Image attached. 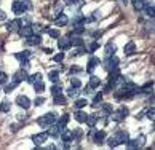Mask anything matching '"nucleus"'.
<instances>
[{
	"label": "nucleus",
	"mask_w": 155,
	"mask_h": 150,
	"mask_svg": "<svg viewBox=\"0 0 155 150\" xmlns=\"http://www.w3.org/2000/svg\"><path fill=\"white\" fill-rule=\"evenodd\" d=\"M123 51H125V54L126 56H131V54H134L136 53V43L131 40V42H128L125 45V48H123Z\"/></svg>",
	"instance_id": "dca6fc26"
},
{
	"label": "nucleus",
	"mask_w": 155,
	"mask_h": 150,
	"mask_svg": "<svg viewBox=\"0 0 155 150\" xmlns=\"http://www.w3.org/2000/svg\"><path fill=\"white\" fill-rule=\"evenodd\" d=\"M34 90H35V93H43L45 85L42 83V80H40V82H35V83H34Z\"/></svg>",
	"instance_id": "7c9ffc66"
},
{
	"label": "nucleus",
	"mask_w": 155,
	"mask_h": 150,
	"mask_svg": "<svg viewBox=\"0 0 155 150\" xmlns=\"http://www.w3.org/2000/svg\"><path fill=\"white\" fill-rule=\"evenodd\" d=\"M114 137H115V141H117V145H120V144H126V142H128L130 134L125 129H118L115 134H114Z\"/></svg>",
	"instance_id": "20e7f679"
},
{
	"label": "nucleus",
	"mask_w": 155,
	"mask_h": 150,
	"mask_svg": "<svg viewBox=\"0 0 155 150\" xmlns=\"http://www.w3.org/2000/svg\"><path fill=\"white\" fill-rule=\"evenodd\" d=\"M43 102H45V99H43V97H37V99H35V102H34V104H35V106H42Z\"/></svg>",
	"instance_id": "3c124183"
},
{
	"label": "nucleus",
	"mask_w": 155,
	"mask_h": 150,
	"mask_svg": "<svg viewBox=\"0 0 155 150\" xmlns=\"http://www.w3.org/2000/svg\"><path fill=\"white\" fill-rule=\"evenodd\" d=\"M144 10H146V15L149 16V18H153V5H152V3H150V5L147 3Z\"/></svg>",
	"instance_id": "72a5a7b5"
},
{
	"label": "nucleus",
	"mask_w": 155,
	"mask_h": 150,
	"mask_svg": "<svg viewBox=\"0 0 155 150\" xmlns=\"http://www.w3.org/2000/svg\"><path fill=\"white\" fill-rule=\"evenodd\" d=\"M10 107H11V104L8 101H3L0 104V112H10Z\"/></svg>",
	"instance_id": "2f4dec72"
},
{
	"label": "nucleus",
	"mask_w": 155,
	"mask_h": 150,
	"mask_svg": "<svg viewBox=\"0 0 155 150\" xmlns=\"http://www.w3.org/2000/svg\"><path fill=\"white\" fill-rule=\"evenodd\" d=\"M47 129H48V132H47L48 136L54 137V139H58V137H59V128H58V126H54V123H53V125H50Z\"/></svg>",
	"instance_id": "a211bd4d"
},
{
	"label": "nucleus",
	"mask_w": 155,
	"mask_h": 150,
	"mask_svg": "<svg viewBox=\"0 0 155 150\" xmlns=\"http://www.w3.org/2000/svg\"><path fill=\"white\" fill-rule=\"evenodd\" d=\"M87 104H88V101H87V99H77L74 106H75L77 109H83V107H87Z\"/></svg>",
	"instance_id": "473e14b6"
},
{
	"label": "nucleus",
	"mask_w": 155,
	"mask_h": 150,
	"mask_svg": "<svg viewBox=\"0 0 155 150\" xmlns=\"http://www.w3.org/2000/svg\"><path fill=\"white\" fill-rule=\"evenodd\" d=\"M27 8H31V3L27 2H21V0H16V2H13V5H11V10H13L15 15H24Z\"/></svg>",
	"instance_id": "f257e3e1"
},
{
	"label": "nucleus",
	"mask_w": 155,
	"mask_h": 150,
	"mask_svg": "<svg viewBox=\"0 0 155 150\" xmlns=\"http://www.w3.org/2000/svg\"><path fill=\"white\" fill-rule=\"evenodd\" d=\"M45 32H48V35L53 37V38H59V32L56 31V29H50V31H48V29H45Z\"/></svg>",
	"instance_id": "c9c22d12"
},
{
	"label": "nucleus",
	"mask_w": 155,
	"mask_h": 150,
	"mask_svg": "<svg viewBox=\"0 0 155 150\" xmlns=\"http://www.w3.org/2000/svg\"><path fill=\"white\" fill-rule=\"evenodd\" d=\"M58 47H59L61 51H66V50H69L72 47V43H71V40H69V38H59L58 40Z\"/></svg>",
	"instance_id": "f3484780"
},
{
	"label": "nucleus",
	"mask_w": 155,
	"mask_h": 150,
	"mask_svg": "<svg viewBox=\"0 0 155 150\" xmlns=\"http://www.w3.org/2000/svg\"><path fill=\"white\" fill-rule=\"evenodd\" d=\"M53 101H54L56 106H64V104H66V97L59 93V94H54V99Z\"/></svg>",
	"instance_id": "a878e982"
},
{
	"label": "nucleus",
	"mask_w": 155,
	"mask_h": 150,
	"mask_svg": "<svg viewBox=\"0 0 155 150\" xmlns=\"http://www.w3.org/2000/svg\"><path fill=\"white\" fill-rule=\"evenodd\" d=\"M16 104H18L19 107H22V109H29L31 107V99L27 96H18L16 97Z\"/></svg>",
	"instance_id": "0eeeda50"
},
{
	"label": "nucleus",
	"mask_w": 155,
	"mask_h": 150,
	"mask_svg": "<svg viewBox=\"0 0 155 150\" xmlns=\"http://www.w3.org/2000/svg\"><path fill=\"white\" fill-rule=\"evenodd\" d=\"M97 48H99V45H97L96 42H94V43H91L90 47H88V50H90V51H96Z\"/></svg>",
	"instance_id": "09e8293b"
},
{
	"label": "nucleus",
	"mask_w": 155,
	"mask_h": 150,
	"mask_svg": "<svg viewBox=\"0 0 155 150\" xmlns=\"http://www.w3.org/2000/svg\"><path fill=\"white\" fill-rule=\"evenodd\" d=\"M91 134H93V142L94 144H102V141L106 139L104 131H91Z\"/></svg>",
	"instance_id": "4468645a"
},
{
	"label": "nucleus",
	"mask_w": 155,
	"mask_h": 150,
	"mask_svg": "<svg viewBox=\"0 0 155 150\" xmlns=\"http://www.w3.org/2000/svg\"><path fill=\"white\" fill-rule=\"evenodd\" d=\"M122 3H125V5H126V3H128V0H122Z\"/></svg>",
	"instance_id": "6e6d98bb"
},
{
	"label": "nucleus",
	"mask_w": 155,
	"mask_h": 150,
	"mask_svg": "<svg viewBox=\"0 0 155 150\" xmlns=\"http://www.w3.org/2000/svg\"><path fill=\"white\" fill-rule=\"evenodd\" d=\"M37 123L42 126V128H48L50 125L56 123V115H54V113H45L43 117H40V118L37 120Z\"/></svg>",
	"instance_id": "f03ea898"
},
{
	"label": "nucleus",
	"mask_w": 155,
	"mask_h": 150,
	"mask_svg": "<svg viewBox=\"0 0 155 150\" xmlns=\"http://www.w3.org/2000/svg\"><path fill=\"white\" fill-rule=\"evenodd\" d=\"M71 43H74V45H77V47H83V40L80 38V37H75L74 40H71Z\"/></svg>",
	"instance_id": "37998d69"
},
{
	"label": "nucleus",
	"mask_w": 155,
	"mask_h": 150,
	"mask_svg": "<svg viewBox=\"0 0 155 150\" xmlns=\"http://www.w3.org/2000/svg\"><path fill=\"white\" fill-rule=\"evenodd\" d=\"M3 19H7V15H5V11L0 10V21H3Z\"/></svg>",
	"instance_id": "864d4df0"
},
{
	"label": "nucleus",
	"mask_w": 155,
	"mask_h": 150,
	"mask_svg": "<svg viewBox=\"0 0 155 150\" xmlns=\"http://www.w3.org/2000/svg\"><path fill=\"white\" fill-rule=\"evenodd\" d=\"M26 80H27L31 85H34L35 82H40V80H42V73H38V72H37V73H32V75H29Z\"/></svg>",
	"instance_id": "5701e85b"
},
{
	"label": "nucleus",
	"mask_w": 155,
	"mask_h": 150,
	"mask_svg": "<svg viewBox=\"0 0 155 150\" xmlns=\"http://www.w3.org/2000/svg\"><path fill=\"white\" fill-rule=\"evenodd\" d=\"M96 122H97V117H96V115H88V117H87V122H85V123H87L90 128H94Z\"/></svg>",
	"instance_id": "bb28decb"
},
{
	"label": "nucleus",
	"mask_w": 155,
	"mask_h": 150,
	"mask_svg": "<svg viewBox=\"0 0 155 150\" xmlns=\"http://www.w3.org/2000/svg\"><path fill=\"white\" fill-rule=\"evenodd\" d=\"M16 85H18V83H15V82L8 83L7 86H5V93H11V91H13V90L16 88Z\"/></svg>",
	"instance_id": "58836bf2"
},
{
	"label": "nucleus",
	"mask_w": 155,
	"mask_h": 150,
	"mask_svg": "<svg viewBox=\"0 0 155 150\" xmlns=\"http://www.w3.org/2000/svg\"><path fill=\"white\" fill-rule=\"evenodd\" d=\"M146 113H147V118L153 120V107H150V109H149V110H147Z\"/></svg>",
	"instance_id": "8fccbe9b"
},
{
	"label": "nucleus",
	"mask_w": 155,
	"mask_h": 150,
	"mask_svg": "<svg viewBox=\"0 0 155 150\" xmlns=\"http://www.w3.org/2000/svg\"><path fill=\"white\" fill-rule=\"evenodd\" d=\"M48 139V134L47 132H38V134H35L32 137V141H34V144H35V145H42V144L45 142Z\"/></svg>",
	"instance_id": "9b49d317"
},
{
	"label": "nucleus",
	"mask_w": 155,
	"mask_h": 150,
	"mask_svg": "<svg viewBox=\"0 0 155 150\" xmlns=\"http://www.w3.org/2000/svg\"><path fill=\"white\" fill-rule=\"evenodd\" d=\"M114 53H115V45H114V43H107L106 45V54L112 56Z\"/></svg>",
	"instance_id": "c756f323"
},
{
	"label": "nucleus",
	"mask_w": 155,
	"mask_h": 150,
	"mask_svg": "<svg viewBox=\"0 0 155 150\" xmlns=\"http://www.w3.org/2000/svg\"><path fill=\"white\" fill-rule=\"evenodd\" d=\"M101 101H102V93H99V94H96V96H94V101H93V106H94V107H97V104H99Z\"/></svg>",
	"instance_id": "c03bdc74"
},
{
	"label": "nucleus",
	"mask_w": 155,
	"mask_h": 150,
	"mask_svg": "<svg viewBox=\"0 0 155 150\" xmlns=\"http://www.w3.org/2000/svg\"><path fill=\"white\" fill-rule=\"evenodd\" d=\"M26 78H27L26 69H19V70L13 75V82L15 83H19V82H22V80H26Z\"/></svg>",
	"instance_id": "ddd939ff"
},
{
	"label": "nucleus",
	"mask_w": 155,
	"mask_h": 150,
	"mask_svg": "<svg viewBox=\"0 0 155 150\" xmlns=\"http://www.w3.org/2000/svg\"><path fill=\"white\" fill-rule=\"evenodd\" d=\"M107 145L109 147H117V141H115V137H109V139H107Z\"/></svg>",
	"instance_id": "49530a36"
},
{
	"label": "nucleus",
	"mask_w": 155,
	"mask_h": 150,
	"mask_svg": "<svg viewBox=\"0 0 155 150\" xmlns=\"http://www.w3.org/2000/svg\"><path fill=\"white\" fill-rule=\"evenodd\" d=\"M144 141H146V137H144V136H139V139H133V141L128 139L126 145H128L130 148H137V147H141L142 144H144Z\"/></svg>",
	"instance_id": "1a4fd4ad"
},
{
	"label": "nucleus",
	"mask_w": 155,
	"mask_h": 150,
	"mask_svg": "<svg viewBox=\"0 0 155 150\" xmlns=\"http://www.w3.org/2000/svg\"><path fill=\"white\" fill-rule=\"evenodd\" d=\"M27 40H26V43L29 45V47H38L40 43H42V37L40 35H29V37H26Z\"/></svg>",
	"instance_id": "6e6552de"
},
{
	"label": "nucleus",
	"mask_w": 155,
	"mask_h": 150,
	"mask_svg": "<svg viewBox=\"0 0 155 150\" xmlns=\"http://www.w3.org/2000/svg\"><path fill=\"white\" fill-rule=\"evenodd\" d=\"M118 57L115 54H112V56H107V61H106V69L107 70H110V69H117L118 67Z\"/></svg>",
	"instance_id": "423d86ee"
},
{
	"label": "nucleus",
	"mask_w": 155,
	"mask_h": 150,
	"mask_svg": "<svg viewBox=\"0 0 155 150\" xmlns=\"http://www.w3.org/2000/svg\"><path fill=\"white\" fill-rule=\"evenodd\" d=\"M22 26V21L21 19H13V21H10L8 24H7V29L10 32H13V31H19V27Z\"/></svg>",
	"instance_id": "2eb2a0df"
},
{
	"label": "nucleus",
	"mask_w": 155,
	"mask_h": 150,
	"mask_svg": "<svg viewBox=\"0 0 155 150\" xmlns=\"http://www.w3.org/2000/svg\"><path fill=\"white\" fill-rule=\"evenodd\" d=\"M31 56H32L31 51H29V50H24L22 53H16V59L21 61V64L24 66V69H27V67H29V59H31Z\"/></svg>",
	"instance_id": "7ed1b4c3"
},
{
	"label": "nucleus",
	"mask_w": 155,
	"mask_h": 150,
	"mask_svg": "<svg viewBox=\"0 0 155 150\" xmlns=\"http://www.w3.org/2000/svg\"><path fill=\"white\" fill-rule=\"evenodd\" d=\"M99 85H101V80H99V77H96V75H91V78H90V83H88V88L94 90V88H97Z\"/></svg>",
	"instance_id": "aec40b11"
},
{
	"label": "nucleus",
	"mask_w": 155,
	"mask_h": 150,
	"mask_svg": "<svg viewBox=\"0 0 155 150\" xmlns=\"http://www.w3.org/2000/svg\"><path fill=\"white\" fill-rule=\"evenodd\" d=\"M34 34V27L29 26V24H24V26H21L19 27V35L21 37H29Z\"/></svg>",
	"instance_id": "f8f14e48"
},
{
	"label": "nucleus",
	"mask_w": 155,
	"mask_h": 150,
	"mask_svg": "<svg viewBox=\"0 0 155 150\" xmlns=\"http://www.w3.org/2000/svg\"><path fill=\"white\" fill-rule=\"evenodd\" d=\"M83 53H85V48L82 47V48H78V50H75V51H74L72 54H83Z\"/></svg>",
	"instance_id": "603ef678"
},
{
	"label": "nucleus",
	"mask_w": 155,
	"mask_h": 150,
	"mask_svg": "<svg viewBox=\"0 0 155 150\" xmlns=\"http://www.w3.org/2000/svg\"><path fill=\"white\" fill-rule=\"evenodd\" d=\"M87 117H88L87 113H85V112H80V110L74 115V118H75L78 123H85V122H87Z\"/></svg>",
	"instance_id": "b1692460"
},
{
	"label": "nucleus",
	"mask_w": 155,
	"mask_h": 150,
	"mask_svg": "<svg viewBox=\"0 0 155 150\" xmlns=\"http://www.w3.org/2000/svg\"><path fill=\"white\" fill-rule=\"evenodd\" d=\"M99 62H101V61L97 59V57H94V56H93V57H90V62H88V69H87V70L91 73V72L94 70V67H96V66H99Z\"/></svg>",
	"instance_id": "412c9836"
},
{
	"label": "nucleus",
	"mask_w": 155,
	"mask_h": 150,
	"mask_svg": "<svg viewBox=\"0 0 155 150\" xmlns=\"http://www.w3.org/2000/svg\"><path fill=\"white\" fill-rule=\"evenodd\" d=\"M126 115H128V109H126V107H120L117 112L110 113V117H112L114 122H122V120L126 118Z\"/></svg>",
	"instance_id": "39448f33"
},
{
	"label": "nucleus",
	"mask_w": 155,
	"mask_h": 150,
	"mask_svg": "<svg viewBox=\"0 0 155 150\" xmlns=\"http://www.w3.org/2000/svg\"><path fill=\"white\" fill-rule=\"evenodd\" d=\"M133 5H134V10H137V11H142V10L146 8L147 2H146V0H133Z\"/></svg>",
	"instance_id": "4be33fe9"
},
{
	"label": "nucleus",
	"mask_w": 155,
	"mask_h": 150,
	"mask_svg": "<svg viewBox=\"0 0 155 150\" xmlns=\"http://www.w3.org/2000/svg\"><path fill=\"white\" fill-rule=\"evenodd\" d=\"M53 59H54V62H62V59H64V53H58Z\"/></svg>",
	"instance_id": "de8ad7c7"
},
{
	"label": "nucleus",
	"mask_w": 155,
	"mask_h": 150,
	"mask_svg": "<svg viewBox=\"0 0 155 150\" xmlns=\"http://www.w3.org/2000/svg\"><path fill=\"white\" fill-rule=\"evenodd\" d=\"M48 78H50L53 83L59 82V72H58V70H53V72H50V73H48Z\"/></svg>",
	"instance_id": "cd10ccee"
},
{
	"label": "nucleus",
	"mask_w": 155,
	"mask_h": 150,
	"mask_svg": "<svg viewBox=\"0 0 155 150\" xmlns=\"http://www.w3.org/2000/svg\"><path fill=\"white\" fill-rule=\"evenodd\" d=\"M152 86H153V83H152V82L146 83L144 86H142V88H139V93H141V91H142V93H150L149 90H152Z\"/></svg>",
	"instance_id": "f704fd0d"
},
{
	"label": "nucleus",
	"mask_w": 155,
	"mask_h": 150,
	"mask_svg": "<svg viewBox=\"0 0 155 150\" xmlns=\"http://www.w3.org/2000/svg\"><path fill=\"white\" fill-rule=\"evenodd\" d=\"M102 112H104L106 115H110L112 113V106L110 104H104V106H102Z\"/></svg>",
	"instance_id": "ea45409f"
},
{
	"label": "nucleus",
	"mask_w": 155,
	"mask_h": 150,
	"mask_svg": "<svg viewBox=\"0 0 155 150\" xmlns=\"http://www.w3.org/2000/svg\"><path fill=\"white\" fill-rule=\"evenodd\" d=\"M77 0H67V3H75Z\"/></svg>",
	"instance_id": "5fc2aeb1"
},
{
	"label": "nucleus",
	"mask_w": 155,
	"mask_h": 150,
	"mask_svg": "<svg viewBox=\"0 0 155 150\" xmlns=\"http://www.w3.org/2000/svg\"><path fill=\"white\" fill-rule=\"evenodd\" d=\"M69 123V115L66 113V115H62V117L59 118V122H58V128H59V131L62 129V128H66V125Z\"/></svg>",
	"instance_id": "393cba45"
},
{
	"label": "nucleus",
	"mask_w": 155,
	"mask_h": 150,
	"mask_svg": "<svg viewBox=\"0 0 155 150\" xmlns=\"http://www.w3.org/2000/svg\"><path fill=\"white\" fill-rule=\"evenodd\" d=\"M67 94H69V97H77L80 94V91H78V88H74V86H72V88L67 91Z\"/></svg>",
	"instance_id": "e433bc0d"
},
{
	"label": "nucleus",
	"mask_w": 155,
	"mask_h": 150,
	"mask_svg": "<svg viewBox=\"0 0 155 150\" xmlns=\"http://www.w3.org/2000/svg\"><path fill=\"white\" fill-rule=\"evenodd\" d=\"M71 85L74 86V88H80V86H82V83H80L78 78H71Z\"/></svg>",
	"instance_id": "a18cd8bd"
},
{
	"label": "nucleus",
	"mask_w": 155,
	"mask_h": 150,
	"mask_svg": "<svg viewBox=\"0 0 155 150\" xmlns=\"http://www.w3.org/2000/svg\"><path fill=\"white\" fill-rule=\"evenodd\" d=\"M61 91H62V85L56 82V83L53 85V88H51V94H53V96H54V94H59Z\"/></svg>",
	"instance_id": "c85d7f7f"
},
{
	"label": "nucleus",
	"mask_w": 155,
	"mask_h": 150,
	"mask_svg": "<svg viewBox=\"0 0 155 150\" xmlns=\"http://www.w3.org/2000/svg\"><path fill=\"white\" fill-rule=\"evenodd\" d=\"M8 82V75L5 72H0V85H5Z\"/></svg>",
	"instance_id": "79ce46f5"
},
{
	"label": "nucleus",
	"mask_w": 155,
	"mask_h": 150,
	"mask_svg": "<svg viewBox=\"0 0 155 150\" xmlns=\"http://www.w3.org/2000/svg\"><path fill=\"white\" fill-rule=\"evenodd\" d=\"M83 22H87V18H83V16H77V18L74 19V26H77V24H83Z\"/></svg>",
	"instance_id": "a19ab883"
},
{
	"label": "nucleus",
	"mask_w": 155,
	"mask_h": 150,
	"mask_svg": "<svg viewBox=\"0 0 155 150\" xmlns=\"http://www.w3.org/2000/svg\"><path fill=\"white\" fill-rule=\"evenodd\" d=\"M83 32H85V27L82 24H77L74 27V34H77V35H80V34H83Z\"/></svg>",
	"instance_id": "4c0bfd02"
},
{
	"label": "nucleus",
	"mask_w": 155,
	"mask_h": 150,
	"mask_svg": "<svg viewBox=\"0 0 155 150\" xmlns=\"http://www.w3.org/2000/svg\"><path fill=\"white\" fill-rule=\"evenodd\" d=\"M56 26H66L67 22H69V19H67V16L66 15H62V13H58L56 15Z\"/></svg>",
	"instance_id": "6ab92c4d"
},
{
	"label": "nucleus",
	"mask_w": 155,
	"mask_h": 150,
	"mask_svg": "<svg viewBox=\"0 0 155 150\" xmlns=\"http://www.w3.org/2000/svg\"><path fill=\"white\" fill-rule=\"evenodd\" d=\"M120 77V70H118V67L117 69H110V72H109V77H107V82L109 83H117V80Z\"/></svg>",
	"instance_id": "9d476101"
}]
</instances>
